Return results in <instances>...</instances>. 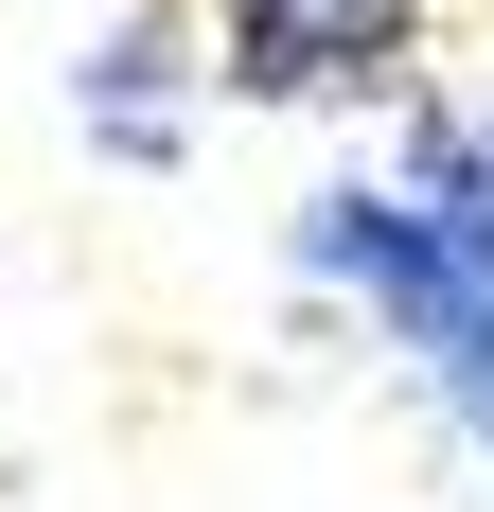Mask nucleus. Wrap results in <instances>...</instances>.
<instances>
[{"instance_id":"4","label":"nucleus","mask_w":494,"mask_h":512,"mask_svg":"<svg viewBox=\"0 0 494 512\" xmlns=\"http://www.w3.org/2000/svg\"><path fill=\"white\" fill-rule=\"evenodd\" d=\"M406 177H424L442 212H477V230H494V106H424V124H406Z\"/></svg>"},{"instance_id":"3","label":"nucleus","mask_w":494,"mask_h":512,"mask_svg":"<svg viewBox=\"0 0 494 512\" xmlns=\"http://www.w3.org/2000/svg\"><path fill=\"white\" fill-rule=\"evenodd\" d=\"M89 124H106V159H177V18H124L89 53Z\"/></svg>"},{"instance_id":"1","label":"nucleus","mask_w":494,"mask_h":512,"mask_svg":"<svg viewBox=\"0 0 494 512\" xmlns=\"http://www.w3.org/2000/svg\"><path fill=\"white\" fill-rule=\"evenodd\" d=\"M300 265L336 283V301H371L406 336V371L442 389V424L494 460V230L477 212H442L424 177H336V195H300Z\"/></svg>"},{"instance_id":"2","label":"nucleus","mask_w":494,"mask_h":512,"mask_svg":"<svg viewBox=\"0 0 494 512\" xmlns=\"http://www.w3.org/2000/svg\"><path fill=\"white\" fill-rule=\"evenodd\" d=\"M424 0H212V89L247 106H371L406 89Z\"/></svg>"}]
</instances>
